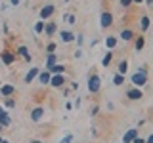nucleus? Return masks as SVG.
I'll use <instances>...</instances> for the list:
<instances>
[{
	"label": "nucleus",
	"instance_id": "26",
	"mask_svg": "<svg viewBox=\"0 0 153 143\" xmlns=\"http://www.w3.org/2000/svg\"><path fill=\"white\" fill-rule=\"evenodd\" d=\"M44 25H46V21H42V19L35 23V32L36 35H42V32H44Z\"/></svg>",
	"mask_w": 153,
	"mask_h": 143
},
{
	"label": "nucleus",
	"instance_id": "15",
	"mask_svg": "<svg viewBox=\"0 0 153 143\" xmlns=\"http://www.w3.org/2000/svg\"><path fill=\"white\" fill-rule=\"evenodd\" d=\"M103 44H105V48H107L109 52H111V50H115V48H117L119 38H117V36H113V35H107V36L103 38Z\"/></svg>",
	"mask_w": 153,
	"mask_h": 143
},
{
	"label": "nucleus",
	"instance_id": "28",
	"mask_svg": "<svg viewBox=\"0 0 153 143\" xmlns=\"http://www.w3.org/2000/svg\"><path fill=\"white\" fill-rule=\"evenodd\" d=\"M56 48H57L56 42H48L46 44V54H56Z\"/></svg>",
	"mask_w": 153,
	"mask_h": 143
},
{
	"label": "nucleus",
	"instance_id": "21",
	"mask_svg": "<svg viewBox=\"0 0 153 143\" xmlns=\"http://www.w3.org/2000/svg\"><path fill=\"white\" fill-rule=\"evenodd\" d=\"M111 61H113V52H105V55L102 57V67L107 69V67L111 65Z\"/></svg>",
	"mask_w": 153,
	"mask_h": 143
},
{
	"label": "nucleus",
	"instance_id": "14",
	"mask_svg": "<svg viewBox=\"0 0 153 143\" xmlns=\"http://www.w3.org/2000/svg\"><path fill=\"white\" fill-rule=\"evenodd\" d=\"M44 107H35L31 109V122H40L42 116H44Z\"/></svg>",
	"mask_w": 153,
	"mask_h": 143
},
{
	"label": "nucleus",
	"instance_id": "35",
	"mask_svg": "<svg viewBox=\"0 0 153 143\" xmlns=\"http://www.w3.org/2000/svg\"><path fill=\"white\" fill-rule=\"evenodd\" d=\"M73 55H75V59H80V57H82V50H80V48H76Z\"/></svg>",
	"mask_w": 153,
	"mask_h": 143
},
{
	"label": "nucleus",
	"instance_id": "23",
	"mask_svg": "<svg viewBox=\"0 0 153 143\" xmlns=\"http://www.w3.org/2000/svg\"><path fill=\"white\" fill-rule=\"evenodd\" d=\"M16 55L27 57V55H31V54H29V48H27V46H17V48H16Z\"/></svg>",
	"mask_w": 153,
	"mask_h": 143
},
{
	"label": "nucleus",
	"instance_id": "9",
	"mask_svg": "<svg viewBox=\"0 0 153 143\" xmlns=\"http://www.w3.org/2000/svg\"><path fill=\"white\" fill-rule=\"evenodd\" d=\"M126 97L130 99V101H140V99L143 97V92H142V88H128L126 90Z\"/></svg>",
	"mask_w": 153,
	"mask_h": 143
},
{
	"label": "nucleus",
	"instance_id": "38",
	"mask_svg": "<svg viewBox=\"0 0 153 143\" xmlns=\"http://www.w3.org/2000/svg\"><path fill=\"white\" fill-rule=\"evenodd\" d=\"M65 109H67V111H71V109H73V103L67 101V103H65Z\"/></svg>",
	"mask_w": 153,
	"mask_h": 143
},
{
	"label": "nucleus",
	"instance_id": "18",
	"mask_svg": "<svg viewBox=\"0 0 153 143\" xmlns=\"http://www.w3.org/2000/svg\"><path fill=\"white\" fill-rule=\"evenodd\" d=\"M138 130H140V128H130V130L123 136V141L121 143H132V139L138 136Z\"/></svg>",
	"mask_w": 153,
	"mask_h": 143
},
{
	"label": "nucleus",
	"instance_id": "7",
	"mask_svg": "<svg viewBox=\"0 0 153 143\" xmlns=\"http://www.w3.org/2000/svg\"><path fill=\"white\" fill-rule=\"evenodd\" d=\"M16 92H17V90H16L13 84H2V86H0V97H4V99L16 95Z\"/></svg>",
	"mask_w": 153,
	"mask_h": 143
},
{
	"label": "nucleus",
	"instance_id": "41",
	"mask_svg": "<svg viewBox=\"0 0 153 143\" xmlns=\"http://www.w3.org/2000/svg\"><path fill=\"white\" fill-rule=\"evenodd\" d=\"M143 4L146 6H153V0H143Z\"/></svg>",
	"mask_w": 153,
	"mask_h": 143
},
{
	"label": "nucleus",
	"instance_id": "20",
	"mask_svg": "<svg viewBox=\"0 0 153 143\" xmlns=\"http://www.w3.org/2000/svg\"><path fill=\"white\" fill-rule=\"evenodd\" d=\"M65 71H67V67H65L63 63H56V65L50 69V73H52V74H65Z\"/></svg>",
	"mask_w": 153,
	"mask_h": 143
},
{
	"label": "nucleus",
	"instance_id": "2",
	"mask_svg": "<svg viewBox=\"0 0 153 143\" xmlns=\"http://www.w3.org/2000/svg\"><path fill=\"white\" fill-rule=\"evenodd\" d=\"M88 92L90 94H100V90H102V78H100V74L92 73L88 76Z\"/></svg>",
	"mask_w": 153,
	"mask_h": 143
},
{
	"label": "nucleus",
	"instance_id": "31",
	"mask_svg": "<svg viewBox=\"0 0 153 143\" xmlns=\"http://www.w3.org/2000/svg\"><path fill=\"white\" fill-rule=\"evenodd\" d=\"M98 113H100V105H92L90 107V116H98Z\"/></svg>",
	"mask_w": 153,
	"mask_h": 143
},
{
	"label": "nucleus",
	"instance_id": "17",
	"mask_svg": "<svg viewBox=\"0 0 153 143\" xmlns=\"http://www.w3.org/2000/svg\"><path fill=\"white\" fill-rule=\"evenodd\" d=\"M132 42H134V52H142L143 46H146V36H143V35H138Z\"/></svg>",
	"mask_w": 153,
	"mask_h": 143
},
{
	"label": "nucleus",
	"instance_id": "12",
	"mask_svg": "<svg viewBox=\"0 0 153 143\" xmlns=\"http://www.w3.org/2000/svg\"><path fill=\"white\" fill-rule=\"evenodd\" d=\"M67 82L65 74H52V80H50V86L52 88H63Z\"/></svg>",
	"mask_w": 153,
	"mask_h": 143
},
{
	"label": "nucleus",
	"instance_id": "6",
	"mask_svg": "<svg viewBox=\"0 0 153 143\" xmlns=\"http://www.w3.org/2000/svg\"><path fill=\"white\" fill-rule=\"evenodd\" d=\"M57 36H59V42H63V44H71V42H75V32L67 31V29L57 31Z\"/></svg>",
	"mask_w": 153,
	"mask_h": 143
},
{
	"label": "nucleus",
	"instance_id": "24",
	"mask_svg": "<svg viewBox=\"0 0 153 143\" xmlns=\"http://www.w3.org/2000/svg\"><path fill=\"white\" fill-rule=\"evenodd\" d=\"M63 21L67 23V25H75V23H76V15H75V13H65Z\"/></svg>",
	"mask_w": 153,
	"mask_h": 143
},
{
	"label": "nucleus",
	"instance_id": "25",
	"mask_svg": "<svg viewBox=\"0 0 153 143\" xmlns=\"http://www.w3.org/2000/svg\"><path fill=\"white\" fill-rule=\"evenodd\" d=\"M113 84H115V86H123V84H124V74L115 73V74H113Z\"/></svg>",
	"mask_w": 153,
	"mask_h": 143
},
{
	"label": "nucleus",
	"instance_id": "8",
	"mask_svg": "<svg viewBox=\"0 0 153 143\" xmlns=\"http://www.w3.org/2000/svg\"><path fill=\"white\" fill-rule=\"evenodd\" d=\"M46 38H52V36H56L57 35V23L56 21H46V25H44V32H42Z\"/></svg>",
	"mask_w": 153,
	"mask_h": 143
},
{
	"label": "nucleus",
	"instance_id": "40",
	"mask_svg": "<svg viewBox=\"0 0 153 143\" xmlns=\"http://www.w3.org/2000/svg\"><path fill=\"white\" fill-rule=\"evenodd\" d=\"M71 88H73V90H79V82H71Z\"/></svg>",
	"mask_w": 153,
	"mask_h": 143
},
{
	"label": "nucleus",
	"instance_id": "11",
	"mask_svg": "<svg viewBox=\"0 0 153 143\" xmlns=\"http://www.w3.org/2000/svg\"><path fill=\"white\" fill-rule=\"evenodd\" d=\"M50 80H52V73L50 71H40L38 73V76H36V82L40 84V86H50Z\"/></svg>",
	"mask_w": 153,
	"mask_h": 143
},
{
	"label": "nucleus",
	"instance_id": "29",
	"mask_svg": "<svg viewBox=\"0 0 153 143\" xmlns=\"http://www.w3.org/2000/svg\"><path fill=\"white\" fill-rule=\"evenodd\" d=\"M73 139H75L73 133H67V136H63V137L59 139V143H73Z\"/></svg>",
	"mask_w": 153,
	"mask_h": 143
},
{
	"label": "nucleus",
	"instance_id": "4",
	"mask_svg": "<svg viewBox=\"0 0 153 143\" xmlns=\"http://www.w3.org/2000/svg\"><path fill=\"white\" fill-rule=\"evenodd\" d=\"M54 13H56V6H54V4H44V6L40 8V12H38V15H40L42 21H50Z\"/></svg>",
	"mask_w": 153,
	"mask_h": 143
},
{
	"label": "nucleus",
	"instance_id": "37",
	"mask_svg": "<svg viewBox=\"0 0 153 143\" xmlns=\"http://www.w3.org/2000/svg\"><path fill=\"white\" fill-rule=\"evenodd\" d=\"M73 107H76V109H79V107H80V97H76V99H75V103H73Z\"/></svg>",
	"mask_w": 153,
	"mask_h": 143
},
{
	"label": "nucleus",
	"instance_id": "44",
	"mask_svg": "<svg viewBox=\"0 0 153 143\" xmlns=\"http://www.w3.org/2000/svg\"><path fill=\"white\" fill-rule=\"evenodd\" d=\"M63 2H65V4H69V2H71V0H63Z\"/></svg>",
	"mask_w": 153,
	"mask_h": 143
},
{
	"label": "nucleus",
	"instance_id": "36",
	"mask_svg": "<svg viewBox=\"0 0 153 143\" xmlns=\"http://www.w3.org/2000/svg\"><path fill=\"white\" fill-rule=\"evenodd\" d=\"M132 143H146V139H143V137H140V136H136L132 139Z\"/></svg>",
	"mask_w": 153,
	"mask_h": 143
},
{
	"label": "nucleus",
	"instance_id": "45",
	"mask_svg": "<svg viewBox=\"0 0 153 143\" xmlns=\"http://www.w3.org/2000/svg\"><path fill=\"white\" fill-rule=\"evenodd\" d=\"M0 132H2V126H0Z\"/></svg>",
	"mask_w": 153,
	"mask_h": 143
},
{
	"label": "nucleus",
	"instance_id": "19",
	"mask_svg": "<svg viewBox=\"0 0 153 143\" xmlns=\"http://www.w3.org/2000/svg\"><path fill=\"white\" fill-rule=\"evenodd\" d=\"M56 63H57V55L56 54H46V65H44L46 71H50Z\"/></svg>",
	"mask_w": 153,
	"mask_h": 143
},
{
	"label": "nucleus",
	"instance_id": "3",
	"mask_svg": "<svg viewBox=\"0 0 153 143\" xmlns=\"http://www.w3.org/2000/svg\"><path fill=\"white\" fill-rule=\"evenodd\" d=\"M113 13L111 12H109V10H103V12H102V15H100V27H102V29H109V27H113Z\"/></svg>",
	"mask_w": 153,
	"mask_h": 143
},
{
	"label": "nucleus",
	"instance_id": "5",
	"mask_svg": "<svg viewBox=\"0 0 153 143\" xmlns=\"http://www.w3.org/2000/svg\"><path fill=\"white\" fill-rule=\"evenodd\" d=\"M16 57H17L16 52H12V50H2V52H0V59H2V63L6 67L16 63Z\"/></svg>",
	"mask_w": 153,
	"mask_h": 143
},
{
	"label": "nucleus",
	"instance_id": "22",
	"mask_svg": "<svg viewBox=\"0 0 153 143\" xmlns=\"http://www.w3.org/2000/svg\"><path fill=\"white\" fill-rule=\"evenodd\" d=\"M126 71H128V61H126V59L119 61V65H117V73H119V74H126Z\"/></svg>",
	"mask_w": 153,
	"mask_h": 143
},
{
	"label": "nucleus",
	"instance_id": "32",
	"mask_svg": "<svg viewBox=\"0 0 153 143\" xmlns=\"http://www.w3.org/2000/svg\"><path fill=\"white\" fill-rule=\"evenodd\" d=\"M75 42H76V46H82V42H84V36L82 35H75Z\"/></svg>",
	"mask_w": 153,
	"mask_h": 143
},
{
	"label": "nucleus",
	"instance_id": "34",
	"mask_svg": "<svg viewBox=\"0 0 153 143\" xmlns=\"http://www.w3.org/2000/svg\"><path fill=\"white\" fill-rule=\"evenodd\" d=\"M4 116H8V111L4 109V105H0V120H2Z\"/></svg>",
	"mask_w": 153,
	"mask_h": 143
},
{
	"label": "nucleus",
	"instance_id": "42",
	"mask_svg": "<svg viewBox=\"0 0 153 143\" xmlns=\"http://www.w3.org/2000/svg\"><path fill=\"white\" fill-rule=\"evenodd\" d=\"M143 0H132V4H142Z\"/></svg>",
	"mask_w": 153,
	"mask_h": 143
},
{
	"label": "nucleus",
	"instance_id": "13",
	"mask_svg": "<svg viewBox=\"0 0 153 143\" xmlns=\"http://www.w3.org/2000/svg\"><path fill=\"white\" fill-rule=\"evenodd\" d=\"M40 67H31V69H29V73L25 74V78H23V82L25 84H31L33 80H36V76H38V73H40Z\"/></svg>",
	"mask_w": 153,
	"mask_h": 143
},
{
	"label": "nucleus",
	"instance_id": "10",
	"mask_svg": "<svg viewBox=\"0 0 153 143\" xmlns=\"http://www.w3.org/2000/svg\"><path fill=\"white\" fill-rule=\"evenodd\" d=\"M119 38H121L123 42H132L134 38H136V32H134L132 29L124 27V29H121V32H119Z\"/></svg>",
	"mask_w": 153,
	"mask_h": 143
},
{
	"label": "nucleus",
	"instance_id": "33",
	"mask_svg": "<svg viewBox=\"0 0 153 143\" xmlns=\"http://www.w3.org/2000/svg\"><path fill=\"white\" fill-rule=\"evenodd\" d=\"M130 6H132V0H121V8L126 10V8H130Z\"/></svg>",
	"mask_w": 153,
	"mask_h": 143
},
{
	"label": "nucleus",
	"instance_id": "1",
	"mask_svg": "<svg viewBox=\"0 0 153 143\" xmlns=\"http://www.w3.org/2000/svg\"><path fill=\"white\" fill-rule=\"evenodd\" d=\"M147 82H149V76H147V67L142 65L140 69H138L136 73L130 76V84L134 86V88H143Z\"/></svg>",
	"mask_w": 153,
	"mask_h": 143
},
{
	"label": "nucleus",
	"instance_id": "46",
	"mask_svg": "<svg viewBox=\"0 0 153 143\" xmlns=\"http://www.w3.org/2000/svg\"><path fill=\"white\" fill-rule=\"evenodd\" d=\"M0 86H2V80H0Z\"/></svg>",
	"mask_w": 153,
	"mask_h": 143
},
{
	"label": "nucleus",
	"instance_id": "43",
	"mask_svg": "<svg viewBox=\"0 0 153 143\" xmlns=\"http://www.w3.org/2000/svg\"><path fill=\"white\" fill-rule=\"evenodd\" d=\"M0 143H10L8 139H4V137H2V139H0Z\"/></svg>",
	"mask_w": 153,
	"mask_h": 143
},
{
	"label": "nucleus",
	"instance_id": "30",
	"mask_svg": "<svg viewBox=\"0 0 153 143\" xmlns=\"http://www.w3.org/2000/svg\"><path fill=\"white\" fill-rule=\"evenodd\" d=\"M10 124H12V118H10V114H8V116H4L2 120H0V126H2V128H8Z\"/></svg>",
	"mask_w": 153,
	"mask_h": 143
},
{
	"label": "nucleus",
	"instance_id": "39",
	"mask_svg": "<svg viewBox=\"0 0 153 143\" xmlns=\"http://www.w3.org/2000/svg\"><path fill=\"white\" fill-rule=\"evenodd\" d=\"M146 143H153V133H149V136H147V139H146Z\"/></svg>",
	"mask_w": 153,
	"mask_h": 143
},
{
	"label": "nucleus",
	"instance_id": "27",
	"mask_svg": "<svg viewBox=\"0 0 153 143\" xmlns=\"http://www.w3.org/2000/svg\"><path fill=\"white\" fill-rule=\"evenodd\" d=\"M4 109H16V99H13V97H8L6 101H4Z\"/></svg>",
	"mask_w": 153,
	"mask_h": 143
},
{
	"label": "nucleus",
	"instance_id": "16",
	"mask_svg": "<svg viewBox=\"0 0 153 143\" xmlns=\"http://www.w3.org/2000/svg\"><path fill=\"white\" fill-rule=\"evenodd\" d=\"M149 25H151V19H149V15H142V17H140V21H138V27H140L142 35H143V32H147Z\"/></svg>",
	"mask_w": 153,
	"mask_h": 143
}]
</instances>
